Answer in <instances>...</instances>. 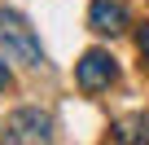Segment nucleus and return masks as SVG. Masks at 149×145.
Masks as SVG:
<instances>
[{
  "label": "nucleus",
  "instance_id": "4",
  "mask_svg": "<svg viewBox=\"0 0 149 145\" xmlns=\"http://www.w3.org/2000/svg\"><path fill=\"white\" fill-rule=\"evenodd\" d=\"M88 22H92V31H101V35H118V31L127 27V13H123V5H114V0H92Z\"/></svg>",
  "mask_w": 149,
  "mask_h": 145
},
{
  "label": "nucleus",
  "instance_id": "7",
  "mask_svg": "<svg viewBox=\"0 0 149 145\" xmlns=\"http://www.w3.org/2000/svg\"><path fill=\"white\" fill-rule=\"evenodd\" d=\"M5 84H9V66L0 62V92H5Z\"/></svg>",
  "mask_w": 149,
  "mask_h": 145
},
{
  "label": "nucleus",
  "instance_id": "2",
  "mask_svg": "<svg viewBox=\"0 0 149 145\" xmlns=\"http://www.w3.org/2000/svg\"><path fill=\"white\" fill-rule=\"evenodd\" d=\"M48 141H53V123H48L44 110L22 106V110L9 114V123H5V145H48Z\"/></svg>",
  "mask_w": 149,
  "mask_h": 145
},
{
  "label": "nucleus",
  "instance_id": "3",
  "mask_svg": "<svg viewBox=\"0 0 149 145\" xmlns=\"http://www.w3.org/2000/svg\"><path fill=\"white\" fill-rule=\"evenodd\" d=\"M74 75H79V88H84V92H101V88H110V79H114V57L101 53V48H88Z\"/></svg>",
  "mask_w": 149,
  "mask_h": 145
},
{
  "label": "nucleus",
  "instance_id": "6",
  "mask_svg": "<svg viewBox=\"0 0 149 145\" xmlns=\"http://www.w3.org/2000/svg\"><path fill=\"white\" fill-rule=\"evenodd\" d=\"M136 44H140V53H145V57H149V27H145V31H140V40H136Z\"/></svg>",
  "mask_w": 149,
  "mask_h": 145
},
{
  "label": "nucleus",
  "instance_id": "5",
  "mask_svg": "<svg viewBox=\"0 0 149 145\" xmlns=\"http://www.w3.org/2000/svg\"><path fill=\"white\" fill-rule=\"evenodd\" d=\"M114 132H118L123 145H145V141H149V119H145V114H127V119L114 123Z\"/></svg>",
  "mask_w": 149,
  "mask_h": 145
},
{
  "label": "nucleus",
  "instance_id": "1",
  "mask_svg": "<svg viewBox=\"0 0 149 145\" xmlns=\"http://www.w3.org/2000/svg\"><path fill=\"white\" fill-rule=\"evenodd\" d=\"M0 48H5L9 57H18V62H26V66L44 62V48H40L35 31L26 27V18H18L9 9H0Z\"/></svg>",
  "mask_w": 149,
  "mask_h": 145
}]
</instances>
